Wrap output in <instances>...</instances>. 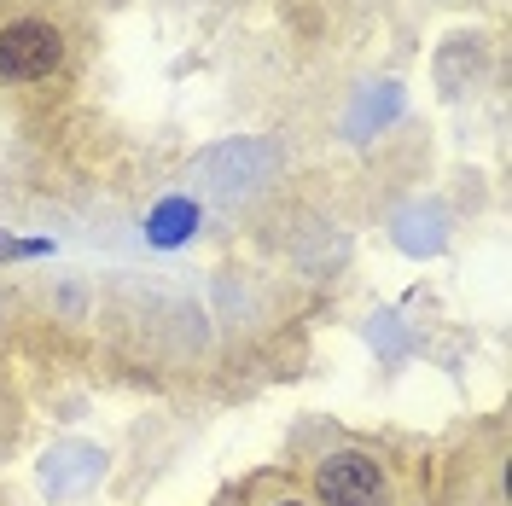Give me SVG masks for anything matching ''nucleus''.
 Returning <instances> with one entry per match:
<instances>
[{
	"label": "nucleus",
	"instance_id": "1",
	"mask_svg": "<svg viewBox=\"0 0 512 506\" xmlns=\"http://www.w3.org/2000/svg\"><path fill=\"white\" fill-rule=\"evenodd\" d=\"M64 59V41L53 24H12V30L0 35V76H12V82H35V76H47V70H59Z\"/></svg>",
	"mask_w": 512,
	"mask_h": 506
},
{
	"label": "nucleus",
	"instance_id": "2",
	"mask_svg": "<svg viewBox=\"0 0 512 506\" xmlns=\"http://www.w3.org/2000/svg\"><path fill=\"white\" fill-rule=\"evenodd\" d=\"M315 489H320V506H379L384 501L379 466L367 454H332V460H320Z\"/></svg>",
	"mask_w": 512,
	"mask_h": 506
},
{
	"label": "nucleus",
	"instance_id": "3",
	"mask_svg": "<svg viewBox=\"0 0 512 506\" xmlns=\"http://www.w3.org/2000/svg\"><path fill=\"white\" fill-rule=\"evenodd\" d=\"M187 216H192L187 204H169V210L158 216V239H163V245H175V239H181V227H175V222H187Z\"/></svg>",
	"mask_w": 512,
	"mask_h": 506
},
{
	"label": "nucleus",
	"instance_id": "4",
	"mask_svg": "<svg viewBox=\"0 0 512 506\" xmlns=\"http://www.w3.org/2000/svg\"><path fill=\"white\" fill-rule=\"evenodd\" d=\"M6 251H12V245H6V239H0V256H6Z\"/></svg>",
	"mask_w": 512,
	"mask_h": 506
},
{
	"label": "nucleus",
	"instance_id": "5",
	"mask_svg": "<svg viewBox=\"0 0 512 506\" xmlns=\"http://www.w3.org/2000/svg\"><path fill=\"white\" fill-rule=\"evenodd\" d=\"M280 506H297V501H280Z\"/></svg>",
	"mask_w": 512,
	"mask_h": 506
}]
</instances>
